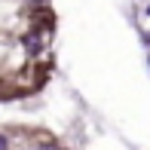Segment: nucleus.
<instances>
[{
	"mask_svg": "<svg viewBox=\"0 0 150 150\" xmlns=\"http://www.w3.org/2000/svg\"><path fill=\"white\" fill-rule=\"evenodd\" d=\"M0 150H9V141H6L3 135H0Z\"/></svg>",
	"mask_w": 150,
	"mask_h": 150,
	"instance_id": "nucleus-3",
	"label": "nucleus"
},
{
	"mask_svg": "<svg viewBox=\"0 0 150 150\" xmlns=\"http://www.w3.org/2000/svg\"><path fill=\"white\" fill-rule=\"evenodd\" d=\"M40 150H58V144H52V141H40Z\"/></svg>",
	"mask_w": 150,
	"mask_h": 150,
	"instance_id": "nucleus-2",
	"label": "nucleus"
},
{
	"mask_svg": "<svg viewBox=\"0 0 150 150\" xmlns=\"http://www.w3.org/2000/svg\"><path fill=\"white\" fill-rule=\"evenodd\" d=\"M22 43H25V49H28L31 55H40V52H43V31H31V34H25Z\"/></svg>",
	"mask_w": 150,
	"mask_h": 150,
	"instance_id": "nucleus-1",
	"label": "nucleus"
},
{
	"mask_svg": "<svg viewBox=\"0 0 150 150\" xmlns=\"http://www.w3.org/2000/svg\"><path fill=\"white\" fill-rule=\"evenodd\" d=\"M147 16H150V6H147Z\"/></svg>",
	"mask_w": 150,
	"mask_h": 150,
	"instance_id": "nucleus-4",
	"label": "nucleus"
}]
</instances>
